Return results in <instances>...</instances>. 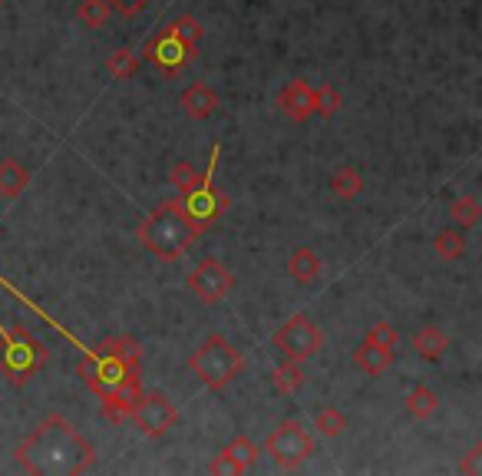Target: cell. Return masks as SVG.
Segmentation results:
<instances>
[{
    "mask_svg": "<svg viewBox=\"0 0 482 476\" xmlns=\"http://www.w3.org/2000/svg\"><path fill=\"white\" fill-rule=\"evenodd\" d=\"M439 410V394L426 384H416L410 394H406V414L414 420H430L433 414Z\"/></svg>",
    "mask_w": 482,
    "mask_h": 476,
    "instance_id": "obj_19",
    "label": "cell"
},
{
    "mask_svg": "<svg viewBox=\"0 0 482 476\" xmlns=\"http://www.w3.org/2000/svg\"><path fill=\"white\" fill-rule=\"evenodd\" d=\"M304 384V371H301V361H281L271 367V387L278 390V394H298Z\"/></svg>",
    "mask_w": 482,
    "mask_h": 476,
    "instance_id": "obj_20",
    "label": "cell"
},
{
    "mask_svg": "<svg viewBox=\"0 0 482 476\" xmlns=\"http://www.w3.org/2000/svg\"><path fill=\"white\" fill-rule=\"evenodd\" d=\"M189 288H192V295H195L202 304H218L235 288V275L228 271V265H225V261L202 259L195 269H192Z\"/></svg>",
    "mask_w": 482,
    "mask_h": 476,
    "instance_id": "obj_10",
    "label": "cell"
},
{
    "mask_svg": "<svg viewBox=\"0 0 482 476\" xmlns=\"http://www.w3.org/2000/svg\"><path fill=\"white\" fill-rule=\"evenodd\" d=\"M225 453H228V457L238 463L241 473H248V470L258 463V447H255V440H248L245 433H238V437H235V440L225 447Z\"/></svg>",
    "mask_w": 482,
    "mask_h": 476,
    "instance_id": "obj_26",
    "label": "cell"
},
{
    "mask_svg": "<svg viewBox=\"0 0 482 476\" xmlns=\"http://www.w3.org/2000/svg\"><path fill=\"white\" fill-rule=\"evenodd\" d=\"M26 473H87L96 467V447L63 414H50L14 450Z\"/></svg>",
    "mask_w": 482,
    "mask_h": 476,
    "instance_id": "obj_1",
    "label": "cell"
},
{
    "mask_svg": "<svg viewBox=\"0 0 482 476\" xmlns=\"http://www.w3.org/2000/svg\"><path fill=\"white\" fill-rule=\"evenodd\" d=\"M265 450L281 470H298L314 453V437L301 420H281L275 430L267 433Z\"/></svg>",
    "mask_w": 482,
    "mask_h": 476,
    "instance_id": "obj_6",
    "label": "cell"
},
{
    "mask_svg": "<svg viewBox=\"0 0 482 476\" xmlns=\"http://www.w3.org/2000/svg\"><path fill=\"white\" fill-rule=\"evenodd\" d=\"M139 400H142V381H139V367H136V371H130L126 377H122L116 394L103 400V414L110 417L112 424H122L126 417H132Z\"/></svg>",
    "mask_w": 482,
    "mask_h": 476,
    "instance_id": "obj_12",
    "label": "cell"
},
{
    "mask_svg": "<svg viewBox=\"0 0 482 476\" xmlns=\"http://www.w3.org/2000/svg\"><path fill=\"white\" fill-rule=\"evenodd\" d=\"M179 106H182V113L189 116V120L202 122V120H208V116H215L218 93L208 87V83H192V87L179 96Z\"/></svg>",
    "mask_w": 482,
    "mask_h": 476,
    "instance_id": "obj_14",
    "label": "cell"
},
{
    "mask_svg": "<svg viewBox=\"0 0 482 476\" xmlns=\"http://www.w3.org/2000/svg\"><path fill=\"white\" fill-rule=\"evenodd\" d=\"M0 4H4V0H0Z\"/></svg>",
    "mask_w": 482,
    "mask_h": 476,
    "instance_id": "obj_36",
    "label": "cell"
},
{
    "mask_svg": "<svg viewBox=\"0 0 482 476\" xmlns=\"http://www.w3.org/2000/svg\"><path fill=\"white\" fill-rule=\"evenodd\" d=\"M341 103H344V96L337 93L330 83H324V87H314V113H320V116H334L337 110H341Z\"/></svg>",
    "mask_w": 482,
    "mask_h": 476,
    "instance_id": "obj_30",
    "label": "cell"
},
{
    "mask_svg": "<svg viewBox=\"0 0 482 476\" xmlns=\"http://www.w3.org/2000/svg\"><path fill=\"white\" fill-rule=\"evenodd\" d=\"M330 189H334L337 199L351 202V199H357V196L363 192V179H361V173H357L353 165H341V169L330 175Z\"/></svg>",
    "mask_w": 482,
    "mask_h": 476,
    "instance_id": "obj_24",
    "label": "cell"
},
{
    "mask_svg": "<svg viewBox=\"0 0 482 476\" xmlns=\"http://www.w3.org/2000/svg\"><path fill=\"white\" fill-rule=\"evenodd\" d=\"M132 420H136L142 437H162V433H169L175 427L179 410H175V404L165 397L162 390H152V394H142V400L132 410Z\"/></svg>",
    "mask_w": 482,
    "mask_h": 476,
    "instance_id": "obj_11",
    "label": "cell"
},
{
    "mask_svg": "<svg viewBox=\"0 0 482 476\" xmlns=\"http://www.w3.org/2000/svg\"><path fill=\"white\" fill-rule=\"evenodd\" d=\"M390 364H393V347H383V344H377V341L363 338L361 347L353 351V367H361V371L371 374V377H380Z\"/></svg>",
    "mask_w": 482,
    "mask_h": 476,
    "instance_id": "obj_15",
    "label": "cell"
},
{
    "mask_svg": "<svg viewBox=\"0 0 482 476\" xmlns=\"http://www.w3.org/2000/svg\"><path fill=\"white\" fill-rule=\"evenodd\" d=\"M446 347H449V338L439 328H433V324H426V328L416 331L414 351L423 357V361H439V357L446 354Z\"/></svg>",
    "mask_w": 482,
    "mask_h": 476,
    "instance_id": "obj_18",
    "label": "cell"
},
{
    "mask_svg": "<svg viewBox=\"0 0 482 476\" xmlns=\"http://www.w3.org/2000/svg\"><path fill=\"white\" fill-rule=\"evenodd\" d=\"M446 216L453 218L459 228H473L482 222V202L473 199V196H459V199L449 202Z\"/></svg>",
    "mask_w": 482,
    "mask_h": 476,
    "instance_id": "obj_23",
    "label": "cell"
},
{
    "mask_svg": "<svg viewBox=\"0 0 482 476\" xmlns=\"http://www.w3.org/2000/svg\"><path fill=\"white\" fill-rule=\"evenodd\" d=\"M139 242L149 255L162 261H179L192 245L198 242V228L189 222L185 216V208H182L179 199L173 202H162V206H155L142 222H139Z\"/></svg>",
    "mask_w": 482,
    "mask_h": 476,
    "instance_id": "obj_2",
    "label": "cell"
},
{
    "mask_svg": "<svg viewBox=\"0 0 482 476\" xmlns=\"http://www.w3.org/2000/svg\"><path fill=\"white\" fill-rule=\"evenodd\" d=\"M139 63H142V57H139L136 50H130V47H120V50H112L110 57H106V69H110L116 79L136 77Z\"/></svg>",
    "mask_w": 482,
    "mask_h": 476,
    "instance_id": "obj_25",
    "label": "cell"
},
{
    "mask_svg": "<svg viewBox=\"0 0 482 476\" xmlns=\"http://www.w3.org/2000/svg\"><path fill=\"white\" fill-rule=\"evenodd\" d=\"M367 341H377V344H383V347H396L400 334H396V328L390 321H373L371 331H367Z\"/></svg>",
    "mask_w": 482,
    "mask_h": 476,
    "instance_id": "obj_32",
    "label": "cell"
},
{
    "mask_svg": "<svg viewBox=\"0 0 482 476\" xmlns=\"http://www.w3.org/2000/svg\"><path fill=\"white\" fill-rule=\"evenodd\" d=\"M130 371H136V367H130V364L116 361V357L103 354V351H96V354H87L83 361L77 364V374L89 384V390H93V394H96L100 400L112 397V394H116V387L122 384V377H126Z\"/></svg>",
    "mask_w": 482,
    "mask_h": 476,
    "instance_id": "obj_9",
    "label": "cell"
},
{
    "mask_svg": "<svg viewBox=\"0 0 482 476\" xmlns=\"http://www.w3.org/2000/svg\"><path fill=\"white\" fill-rule=\"evenodd\" d=\"M433 249H436V255L443 261H456L463 259V251H466V232L463 228H439L436 238H433Z\"/></svg>",
    "mask_w": 482,
    "mask_h": 476,
    "instance_id": "obj_21",
    "label": "cell"
},
{
    "mask_svg": "<svg viewBox=\"0 0 482 476\" xmlns=\"http://www.w3.org/2000/svg\"><path fill=\"white\" fill-rule=\"evenodd\" d=\"M139 57H142V60H146L155 73H162V77H179L182 69L189 67V63L198 57V47L185 44L182 37H175L173 30H165L162 26V34L149 37Z\"/></svg>",
    "mask_w": 482,
    "mask_h": 476,
    "instance_id": "obj_7",
    "label": "cell"
},
{
    "mask_svg": "<svg viewBox=\"0 0 482 476\" xmlns=\"http://www.w3.org/2000/svg\"><path fill=\"white\" fill-rule=\"evenodd\" d=\"M189 371L195 374L205 387L222 390L245 371V357H241V351L225 338V334H208V338L192 351Z\"/></svg>",
    "mask_w": 482,
    "mask_h": 476,
    "instance_id": "obj_3",
    "label": "cell"
},
{
    "mask_svg": "<svg viewBox=\"0 0 482 476\" xmlns=\"http://www.w3.org/2000/svg\"><path fill=\"white\" fill-rule=\"evenodd\" d=\"M50 354H47L44 341H37L30 331L10 328L0 338V377H7L14 387H24L30 377L44 371Z\"/></svg>",
    "mask_w": 482,
    "mask_h": 476,
    "instance_id": "obj_4",
    "label": "cell"
},
{
    "mask_svg": "<svg viewBox=\"0 0 482 476\" xmlns=\"http://www.w3.org/2000/svg\"><path fill=\"white\" fill-rule=\"evenodd\" d=\"M278 110L294 122H304L314 116V87L308 79H291L281 93H278Z\"/></svg>",
    "mask_w": 482,
    "mask_h": 476,
    "instance_id": "obj_13",
    "label": "cell"
},
{
    "mask_svg": "<svg viewBox=\"0 0 482 476\" xmlns=\"http://www.w3.org/2000/svg\"><path fill=\"white\" fill-rule=\"evenodd\" d=\"M169 182H173V189H179V196H185L202 182V173L192 163H175L173 173H169Z\"/></svg>",
    "mask_w": 482,
    "mask_h": 476,
    "instance_id": "obj_29",
    "label": "cell"
},
{
    "mask_svg": "<svg viewBox=\"0 0 482 476\" xmlns=\"http://www.w3.org/2000/svg\"><path fill=\"white\" fill-rule=\"evenodd\" d=\"M112 10H120L122 17H132V14H139V10L146 7L149 0H110Z\"/></svg>",
    "mask_w": 482,
    "mask_h": 476,
    "instance_id": "obj_35",
    "label": "cell"
},
{
    "mask_svg": "<svg viewBox=\"0 0 482 476\" xmlns=\"http://www.w3.org/2000/svg\"><path fill=\"white\" fill-rule=\"evenodd\" d=\"M314 427H318L320 437H341L347 427V417L337 407H320L318 414H314Z\"/></svg>",
    "mask_w": 482,
    "mask_h": 476,
    "instance_id": "obj_28",
    "label": "cell"
},
{
    "mask_svg": "<svg viewBox=\"0 0 482 476\" xmlns=\"http://www.w3.org/2000/svg\"><path fill=\"white\" fill-rule=\"evenodd\" d=\"M30 185V175L17 159H0V199L14 202L24 196V189Z\"/></svg>",
    "mask_w": 482,
    "mask_h": 476,
    "instance_id": "obj_17",
    "label": "cell"
},
{
    "mask_svg": "<svg viewBox=\"0 0 482 476\" xmlns=\"http://www.w3.org/2000/svg\"><path fill=\"white\" fill-rule=\"evenodd\" d=\"M96 351H103V354L116 357V361H122V364H130V367H139V361H142V347H139V341L126 338V334H122V338H106Z\"/></svg>",
    "mask_w": 482,
    "mask_h": 476,
    "instance_id": "obj_22",
    "label": "cell"
},
{
    "mask_svg": "<svg viewBox=\"0 0 482 476\" xmlns=\"http://www.w3.org/2000/svg\"><path fill=\"white\" fill-rule=\"evenodd\" d=\"M459 473H469V476H482V443L469 447L466 457L459 460Z\"/></svg>",
    "mask_w": 482,
    "mask_h": 476,
    "instance_id": "obj_34",
    "label": "cell"
},
{
    "mask_svg": "<svg viewBox=\"0 0 482 476\" xmlns=\"http://www.w3.org/2000/svg\"><path fill=\"white\" fill-rule=\"evenodd\" d=\"M165 30H173L175 37H182V40H185V44H195V47H198V40H202V34H205V30H202V24H198L195 17H189V14H185V17H175L173 24L165 26Z\"/></svg>",
    "mask_w": 482,
    "mask_h": 476,
    "instance_id": "obj_31",
    "label": "cell"
},
{
    "mask_svg": "<svg viewBox=\"0 0 482 476\" xmlns=\"http://www.w3.org/2000/svg\"><path fill=\"white\" fill-rule=\"evenodd\" d=\"M288 271H291V278L298 285H314L320 278V271H324V261H320V255L314 249L301 245V249H294V255L288 259Z\"/></svg>",
    "mask_w": 482,
    "mask_h": 476,
    "instance_id": "obj_16",
    "label": "cell"
},
{
    "mask_svg": "<svg viewBox=\"0 0 482 476\" xmlns=\"http://www.w3.org/2000/svg\"><path fill=\"white\" fill-rule=\"evenodd\" d=\"M218 156H222V149L212 146V156H208V165H205V173H202V182H198L192 192L179 196L182 208H185V216H189V222L198 228V232H208V228L215 226L218 218L228 212V206H232L228 192H222L215 185V163H218Z\"/></svg>",
    "mask_w": 482,
    "mask_h": 476,
    "instance_id": "obj_5",
    "label": "cell"
},
{
    "mask_svg": "<svg viewBox=\"0 0 482 476\" xmlns=\"http://www.w3.org/2000/svg\"><path fill=\"white\" fill-rule=\"evenodd\" d=\"M271 344L281 351L291 361H308L324 347V331L308 318V314H294L291 321H285L281 328L275 331Z\"/></svg>",
    "mask_w": 482,
    "mask_h": 476,
    "instance_id": "obj_8",
    "label": "cell"
},
{
    "mask_svg": "<svg viewBox=\"0 0 482 476\" xmlns=\"http://www.w3.org/2000/svg\"><path fill=\"white\" fill-rule=\"evenodd\" d=\"M208 473H215V476H238V473H241V467H238V463H235V460L228 457V453H225V450H218V453H215V460L208 463Z\"/></svg>",
    "mask_w": 482,
    "mask_h": 476,
    "instance_id": "obj_33",
    "label": "cell"
},
{
    "mask_svg": "<svg viewBox=\"0 0 482 476\" xmlns=\"http://www.w3.org/2000/svg\"><path fill=\"white\" fill-rule=\"evenodd\" d=\"M112 14V4L110 0H79V7H77V17L83 20L87 26H103L106 20H110Z\"/></svg>",
    "mask_w": 482,
    "mask_h": 476,
    "instance_id": "obj_27",
    "label": "cell"
}]
</instances>
